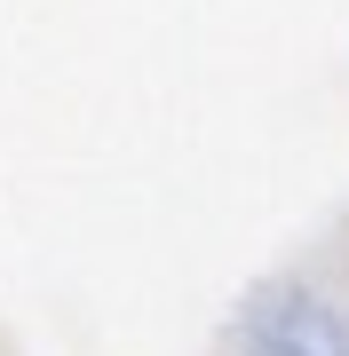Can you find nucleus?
<instances>
[{
    "instance_id": "1",
    "label": "nucleus",
    "mask_w": 349,
    "mask_h": 356,
    "mask_svg": "<svg viewBox=\"0 0 349 356\" xmlns=\"http://www.w3.org/2000/svg\"><path fill=\"white\" fill-rule=\"evenodd\" d=\"M238 356H349V309L302 277H270L238 309Z\"/></svg>"
}]
</instances>
